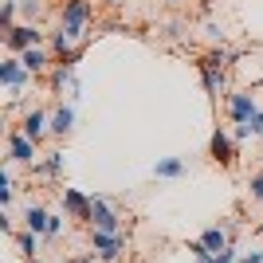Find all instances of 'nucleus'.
<instances>
[{
  "label": "nucleus",
  "instance_id": "obj_1",
  "mask_svg": "<svg viewBox=\"0 0 263 263\" xmlns=\"http://www.w3.org/2000/svg\"><path fill=\"white\" fill-rule=\"evenodd\" d=\"M90 12H95L90 0H67V4H63L59 32H63L71 44H83V40H87V32H90Z\"/></svg>",
  "mask_w": 263,
  "mask_h": 263
},
{
  "label": "nucleus",
  "instance_id": "obj_2",
  "mask_svg": "<svg viewBox=\"0 0 263 263\" xmlns=\"http://www.w3.org/2000/svg\"><path fill=\"white\" fill-rule=\"evenodd\" d=\"M228 63H232V51H224V47H216V51H209L200 59V79H204V95H209V99H220Z\"/></svg>",
  "mask_w": 263,
  "mask_h": 263
},
{
  "label": "nucleus",
  "instance_id": "obj_3",
  "mask_svg": "<svg viewBox=\"0 0 263 263\" xmlns=\"http://www.w3.org/2000/svg\"><path fill=\"white\" fill-rule=\"evenodd\" d=\"M90 248L106 263H118V255L126 252V236H122V232H95L90 228Z\"/></svg>",
  "mask_w": 263,
  "mask_h": 263
},
{
  "label": "nucleus",
  "instance_id": "obj_4",
  "mask_svg": "<svg viewBox=\"0 0 263 263\" xmlns=\"http://www.w3.org/2000/svg\"><path fill=\"white\" fill-rule=\"evenodd\" d=\"M28 79H32V71H28L20 59H4V63H0V83L12 90V99H20V95H24Z\"/></svg>",
  "mask_w": 263,
  "mask_h": 263
},
{
  "label": "nucleus",
  "instance_id": "obj_5",
  "mask_svg": "<svg viewBox=\"0 0 263 263\" xmlns=\"http://www.w3.org/2000/svg\"><path fill=\"white\" fill-rule=\"evenodd\" d=\"M40 40H44V32L35 28V24H16L8 35H4V44H8V51L24 55L28 47H40Z\"/></svg>",
  "mask_w": 263,
  "mask_h": 263
},
{
  "label": "nucleus",
  "instance_id": "obj_6",
  "mask_svg": "<svg viewBox=\"0 0 263 263\" xmlns=\"http://www.w3.org/2000/svg\"><path fill=\"white\" fill-rule=\"evenodd\" d=\"M8 161L35 165V138H28L24 130H12L8 134Z\"/></svg>",
  "mask_w": 263,
  "mask_h": 263
},
{
  "label": "nucleus",
  "instance_id": "obj_7",
  "mask_svg": "<svg viewBox=\"0 0 263 263\" xmlns=\"http://www.w3.org/2000/svg\"><path fill=\"white\" fill-rule=\"evenodd\" d=\"M63 209L71 220H87L90 224V212H95V197L79 193V189H63Z\"/></svg>",
  "mask_w": 263,
  "mask_h": 263
},
{
  "label": "nucleus",
  "instance_id": "obj_8",
  "mask_svg": "<svg viewBox=\"0 0 263 263\" xmlns=\"http://www.w3.org/2000/svg\"><path fill=\"white\" fill-rule=\"evenodd\" d=\"M232 142H236V138H228L224 130H216V134H212V142H209V157L216 165H224V169L236 165V145H232Z\"/></svg>",
  "mask_w": 263,
  "mask_h": 263
},
{
  "label": "nucleus",
  "instance_id": "obj_9",
  "mask_svg": "<svg viewBox=\"0 0 263 263\" xmlns=\"http://www.w3.org/2000/svg\"><path fill=\"white\" fill-rule=\"evenodd\" d=\"M90 228H95V232H122L118 212L110 209L106 200H99V197H95V212H90Z\"/></svg>",
  "mask_w": 263,
  "mask_h": 263
},
{
  "label": "nucleus",
  "instance_id": "obj_10",
  "mask_svg": "<svg viewBox=\"0 0 263 263\" xmlns=\"http://www.w3.org/2000/svg\"><path fill=\"white\" fill-rule=\"evenodd\" d=\"M228 114L232 122H248L255 114V99L248 95V90H236V95H228Z\"/></svg>",
  "mask_w": 263,
  "mask_h": 263
},
{
  "label": "nucleus",
  "instance_id": "obj_11",
  "mask_svg": "<svg viewBox=\"0 0 263 263\" xmlns=\"http://www.w3.org/2000/svg\"><path fill=\"white\" fill-rule=\"evenodd\" d=\"M20 130L28 134V138H35V142H40V138L51 130V118H47L44 110H28V114H24V122H20Z\"/></svg>",
  "mask_w": 263,
  "mask_h": 263
},
{
  "label": "nucleus",
  "instance_id": "obj_12",
  "mask_svg": "<svg viewBox=\"0 0 263 263\" xmlns=\"http://www.w3.org/2000/svg\"><path fill=\"white\" fill-rule=\"evenodd\" d=\"M24 224H28V232H35V236H47L51 212H47L44 204H28V212H24Z\"/></svg>",
  "mask_w": 263,
  "mask_h": 263
},
{
  "label": "nucleus",
  "instance_id": "obj_13",
  "mask_svg": "<svg viewBox=\"0 0 263 263\" xmlns=\"http://www.w3.org/2000/svg\"><path fill=\"white\" fill-rule=\"evenodd\" d=\"M154 177L161 181H177V177H185V157H165V161L154 165Z\"/></svg>",
  "mask_w": 263,
  "mask_h": 263
},
{
  "label": "nucleus",
  "instance_id": "obj_14",
  "mask_svg": "<svg viewBox=\"0 0 263 263\" xmlns=\"http://www.w3.org/2000/svg\"><path fill=\"white\" fill-rule=\"evenodd\" d=\"M71 126H75V106H59L51 114V134L63 138V134H71Z\"/></svg>",
  "mask_w": 263,
  "mask_h": 263
},
{
  "label": "nucleus",
  "instance_id": "obj_15",
  "mask_svg": "<svg viewBox=\"0 0 263 263\" xmlns=\"http://www.w3.org/2000/svg\"><path fill=\"white\" fill-rule=\"evenodd\" d=\"M20 63L32 71V75H40V71H47V51L44 47H28V51L20 55Z\"/></svg>",
  "mask_w": 263,
  "mask_h": 263
},
{
  "label": "nucleus",
  "instance_id": "obj_16",
  "mask_svg": "<svg viewBox=\"0 0 263 263\" xmlns=\"http://www.w3.org/2000/svg\"><path fill=\"white\" fill-rule=\"evenodd\" d=\"M32 169H35L40 177H59V173H63V154H47L44 161H35Z\"/></svg>",
  "mask_w": 263,
  "mask_h": 263
},
{
  "label": "nucleus",
  "instance_id": "obj_17",
  "mask_svg": "<svg viewBox=\"0 0 263 263\" xmlns=\"http://www.w3.org/2000/svg\"><path fill=\"white\" fill-rule=\"evenodd\" d=\"M200 243H204V248H209V252H224V248H228V232L224 228H209L204 232V236H200Z\"/></svg>",
  "mask_w": 263,
  "mask_h": 263
},
{
  "label": "nucleus",
  "instance_id": "obj_18",
  "mask_svg": "<svg viewBox=\"0 0 263 263\" xmlns=\"http://www.w3.org/2000/svg\"><path fill=\"white\" fill-rule=\"evenodd\" d=\"M16 12H20V8H16V0H4V8H0V32H4V35L16 28Z\"/></svg>",
  "mask_w": 263,
  "mask_h": 263
},
{
  "label": "nucleus",
  "instance_id": "obj_19",
  "mask_svg": "<svg viewBox=\"0 0 263 263\" xmlns=\"http://www.w3.org/2000/svg\"><path fill=\"white\" fill-rule=\"evenodd\" d=\"M189 252H193V259H197V263H216V252H209V248H204L200 240L189 243Z\"/></svg>",
  "mask_w": 263,
  "mask_h": 263
},
{
  "label": "nucleus",
  "instance_id": "obj_20",
  "mask_svg": "<svg viewBox=\"0 0 263 263\" xmlns=\"http://www.w3.org/2000/svg\"><path fill=\"white\" fill-rule=\"evenodd\" d=\"M16 8H20L28 20H35V16L44 12V0H16Z\"/></svg>",
  "mask_w": 263,
  "mask_h": 263
},
{
  "label": "nucleus",
  "instance_id": "obj_21",
  "mask_svg": "<svg viewBox=\"0 0 263 263\" xmlns=\"http://www.w3.org/2000/svg\"><path fill=\"white\" fill-rule=\"evenodd\" d=\"M16 243H20V252L32 259L35 255V232H24V236H16Z\"/></svg>",
  "mask_w": 263,
  "mask_h": 263
},
{
  "label": "nucleus",
  "instance_id": "obj_22",
  "mask_svg": "<svg viewBox=\"0 0 263 263\" xmlns=\"http://www.w3.org/2000/svg\"><path fill=\"white\" fill-rule=\"evenodd\" d=\"M248 189H252V197H255V200L263 204V173H255L252 181H248Z\"/></svg>",
  "mask_w": 263,
  "mask_h": 263
},
{
  "label": "nucleus",
  "instance_id": "obj_23",
  "mask_svg": "<svg viewBox=\"0 0 263 263\" xmlns=\"http://www.w3.org/2000/svg\"><path fill=\"white\" fill-rule=\"evenodd\" d=\"M248 126H252V134H263V110H255L252 118H248Z\"/></svg>",
  "mask_w": 263,
  "mask_h": 263
},
{
  "label": "nucleus",
  "instance_id": "obj_24",
  "mask_svg": "<svg viewBox=\"0 0 263 263\" xmlns=\"http://www.w3.org/2000/svg\"><path fill=\"white\" fill-rule=\"evenodd\" d=\"M59 232H63V220H59V216H51V224H47V240H55Z\"/></svg>",
  "mask_w": 263,
  "mask_h": 263
},
{
  "label": "nucleus",
  "instance_id": "obj_25",
  "mask_svg": "<svg viewBox=\"0 0 263 263\" xmlns=\"http://www.w3.org/2000/svg\"><path fill=\"white\" fill-rule=\"evenodd\" d=\"M181 32H185V24L177 20V24H169V28H165V35H169V40H181Z\"/></svg>",
  "mask_w": 263,
  "mask_h": 263
},
{
  "label": "nucleus",
  "instance_id": "obj_26",
  "mask_svg": "<svg viewBox=\"0 0 263 263\" xmlns=\"http://www.w3.org/2000/svg\"><path fill=\"white\" fill-rule=\"evenodd\" d=\"M240 263H263V252H240Z\"/></svg>",
  "mask_w": 263,
  "mask_h": 263
},
{
  "label": "nucleus",
  "instance_id": "obj_27",
  "mask_svg": "<svg viewBox=\"0 0 263 263\" xmlns=\"http://www.w3.org/2000/svg\"><path fill=\"white\" fill-rule=\"evenodd\" d=\"M236 259H240V255L232 252V248H224V252H220V255H216V263H236Z\"/></svg>",
  "mask_w": 263,
  "mask_h": 263
},
{
  "label": "nucleus",
  "instance_id": "obj_28",
  "mask_svg": "<svg viewBox=\"0 0 263 263\" xmlns=\"http://www.w3.org/2000/svg\"><path fill=\"white\" fill-rule=\"evenodd\" d=\"M106 4H110V8H118V4H122V0H106Z\"/></svg>",
  "mask_w": 263,
  "mask_h": 263
},
{
  "label": "nucleus",
  "instance_id": "obj_29",
  "mask_svg": "<svg viewBox=\"0 0 263 263\" xmlns=\"http://www.w3.org/2000/svg\"><path fill=\"white\" fill-rule=\"evenodd\" d=\"M200 4H204V8H212V4H216V0H200Z\"/></svg>",
  "mask_w": 263,
  "mask_h": 263
},
{
  "label": "nucleus",
  "instance_id": "obj_30",
  "mask_svg": "<svg viewBox=\"0 0 263 263\" xmlns=\"http://www.w3.org/2000/svg\"><path fill=\"white\" fill-rule=\"evenodd\" d=\"M259 236H263V224H259Z\"/></svg>",
  "mask_w": 263,
  "mask_h": 263
},
{
  "label": "nucleus",
  "instance_id": "obj_31",
  "mask_svg": "<svg viewBox=\"0 0 263 263\" xmlns=\"http://www.w3.org/2000/svg\"><path fill=\"white\" fill-rule=\"evenodd\" d=\"M79 263H90V259H79Z\"/></svg>",
  "mask_w": 263,
  "mask_h": 263
}]
</instances>
